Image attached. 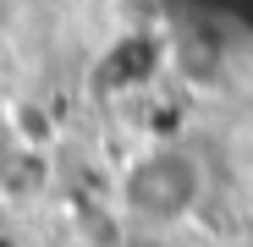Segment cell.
Instances as JSON below:
<instances>
[{"mask_svg": "<svg viewBox=\"0 0 253 247\" xmlns=\"http://www.w3.org/2000/svg\"><path fill=\"white\" fill-rule=\"evenodd\" d=\"M110 203L132 236H176L209 209V159L182 138H149L116 165Z\"/></svg>", "mask_w": 253, "mask_h": 247, "instance_id": "cell-1", "label": "cell"}]
</instances>
